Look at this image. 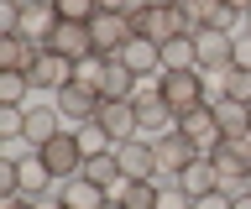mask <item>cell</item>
Returning a JSON list of instances; mask_svg holds the SVG:
<instances>
[{"label":"cell","instance_id":"6da1fadb","mask_svg":"<svg viewBox=\"0 0 251 209\" xmlns=\"http://www.w3.org/2000/svg\"><path fill=\"white\" fill-rule=\"evenodd\" d=\"M157 94L168 99V110L183 120L188 110L204 105V73L199 68H162V73H157Z\"/></svg>","mask_w":251,"mask_h":209},{"label":"cell","instance_id":"7a4b0ae2","mask_svg":"<svg viewBox=\"0 0 251 209\" xmlns=\"http://www.w3.org/2000/svg\"><path fill=\"white\" fill-rule=\"evenodd\" d=\"M131 105H136V131L147 136V141H157V136L178 131V115L168 110V99L157 94V79H152V84L141 79V89H136V99H131Z\"/></svg>","mask_w":251,"mask_h":209},{"label":"cell","instance_id":"3957f363","mask_svg":"<svg viewBox=\"0 0 251 209\" xmlns=\"http://www.w3.org/2000/svg\"><path fill=\"white\" fill-rule=\"evenodd\" d=\"M152 152H157V188H162V183H178V173H183L188 162H199V146L188 141L183 131H168V136H157L152 141Z\"/></svg>","mask_w":251,"mask_h":209},{"label":"cell","instance_id":"277c9868","mask_svg":"<svg viewBox=\"0 0 251 209\" xmlns=\"http://www.w3.org/2000/svg\"><path fill=\"white\" fill-rule=\"evenodd\" d=\"M131 26H136V37H147V42H157V47L173 42V37H194L178 5H173V11H162V5H141L136 16H131Z\"/></svg>","mask_w":251,"mask_h":209},{"label":"cell","instance_id":"5b68a950","mask_svg":"<svg viewBox=\"0 0 251 209\" xmlns=\"http://www.w3.org/2000/svg\"><path fill=\"white\" fill-rule=\"evenodd\" d=\"M37 157L47 162V173L58 178V183H68V178H78V173H84V146H78L74 126H68V131H58V136H52V141H47Z\"/></svg>","mask_w":251,"mask_h":209},{"label":"cell","instance_id":"8992f818","mask_svg":"<svg viewBox=\"0 0 251 209\" xmlns=\"http://www.w3.org/2000/svg\"><path fill=\"white\" fill-rule=\"evenodd\" d=\"M89 37H94V52L100 58H115V52L136 37V26H131V16H115V11H100V16L89 21Z\"/></svg>","mask_w":251,"mask_h":209},{"label":"cell","instance_id":"52a82bcc","mask_svg":"<svg viewBox=\"0 0 251 209\" xmlns=\"http://www.w3.org/2000/svg\"><path fill=\"white\" fill-rule=\"evenodd\" d=\"M194 52H199V68H204V73H225V68L235 63V37L204 26V32H194Z\"/></svg>","mask_w":251,"mask_h":209},{"label":"cell","instance_id":"ba28073f","mask_svg":"<svg viewBox=\"0 0 251 209\" xmlns=\"http://www.w3.org/2000/svg\"><path fill=\"white\" fill-rule=\"evenodd\" d=\"M178 131H183L188 141L199 146V157H215L220 146H225V131L215 126V110H209V105H199V110H188L183 120H178Z\"/></svg>","mask_w":251,"mask_h":209},{"label":"cell","instance_id":"9c48e42d","mask_svg":"<svg viewBox=\"0 0 251 209\" xmlns=\"http://www.w3.org/2000/svg\"><path fill=\"white\" fill-rule=\"evenodd\" d=\"M58 11H52V0H31L26 11H21V16H16V32L26 37L31 47H47V42H52V32H58Z\"/></svg>","mask_w":251,"mask_h":209},{"label":"cell","instance_id":"30bf717a","mask_svg":"<svg viewBox=\"0 0 251 209\" xmlns=\"http://www.w3.org/2000/svg\"><path fill=\"white\" fill-rule=\"evenodd\" d=\"M26 79H31V89H52V94H58L63 84H74V63H68L63 52L42 47V52H37V63L26 68Z\"/></svg>","mask_w":251,"mask_h":209},{"label":"cell","instance_id":"8fae6325","mask_svg":"<svg viewBox=\"0 0 251 209\" xmlns=\"http://www.w3.org/2000/svg\"><path fill=\"white\" fill-rule=\"evenodd\" d=\"M94 120L110 131V141H115V146L131 141V136H141V131H136V105H131V99H100Z\"/></svg>","mask_w":251,"mask_h":209},{"label":"cell","instance_id":"7c38bea8","mask_svg":"<svg viewBox=\"0 0 251 209\" xmlns=\"http://www.w3.org/2000/svg\"><path fill=\"white\" fill-rule=\"evenodd\" d=\"M52 105H58V115L68 126H84V120H94V110H100V94L84 89V84H63L58 94H52Z\"/></svg>","mask_w":251,"mask_h":209},{"label":"cell","instance_id":"4fadbf2b","mask_svg":"<svg viewBox=\"0 0 251 209\" xmlns=\"http://www.w3.org/2000/svg\"><path fill=\"white\" fill-rule=\"evenodd\" d=\"M58 204L63 209H110V188H100V183H89L78 173L68 183H58Z\"/></svg>","mask_w":251,"mask_h":209},{"label":"cell","instance_id":"5bb4252c","mask_svg":"<svg viewBox=\"0 0 251 209\" xmlns=\"http://www.w3.org/2000/svg\"><path fill=\"white\" fill-rule=\"evenodd\" d=\"M52 52H63L68 63H78V58H89L94 52V37H89V21H58V32H52V42H47Z\"/></svg>","mask_w":251,"mask_h":209},{"label":"cell","instance_id":"9a60e30c","mask_svg":"<svg viewBox=\"0 0 251 209\" xmlns=\"http://www.w3.org/2000/svg\"><path fill=\"white\" fill-rule=\"evenodd\" d=\"M115 58H121L136 79H157V73H162V47H157V42H147V37H131Z\"/></svg>","mask_w":251,"mask_h":209},{"label":"cell","instance_id":"2e32d148","mask_svg":"<svg viewBox=\"0 0 251 209\" xmlns=\"http://www.w3.org/2000/svg\"><path fill=\"white\" fill-rule=\"evenodd\" d=\"M58 131H68L63 115H58V105H26V146L31 152H42Z\"/></svg>","mask_w":251,"mask_h":209},{"label":"cell","instance_id":"e0dca14e","mask_svg":"<svg viewBox=\"0 0 251 209\" xmlns=\"http://www.w3.org/2000/svg\"><path fill=\"white\" fill-rule=\"evenodd\" d=\"M115 157H121V173L126 178H157V152L147 136H131V141L115 146Z\"/></svg>","mask_w":251,"mask_h":209},{"label":"cell","instance_id":"ac0fdd59","mask_svg":"<svg viewBox=\"0 0 251 209\" xmlns=\"http://www.w3.org/2000/svg\"><path fill=\"white\" fill-rule=\"evenodd\" d=\"M157 183L152 178H126V183H115L110 188V204H121V209H157Z\"/></svg>","mask_w":251,"mask_h":209},{"label":"cell","instance_id":"d6986e66","mask_svg":"<svg viewBox=\"0 0 251 209\" xmlns=\"http://www.w3.org/2000/svg\"><path fill=\"white\" fill-rule=\"evenodd\" d=\"M52 188H58V178L47 173V162L31 152V157H21V193L26 199H52Z\"/></svg>","mask_w":251,"mask_h":209},{"label":"cell","instance_id":"ffe728a7","mask_svg":"<svg viewBox=\"0 0 251 209\" xmlns=\"http://www.w3.org/2000/svg\"><path fill=\"white\" fill-rule=\"evenodd\" d=\"M178 188H183L188 199H204V193H215V188H220V173H215V162H209V157L188 162L183 173H178Z\"/></svg>","mask_w":251,"mask_h":209},{"label":"cell","instance_id":"44dd1931","mask_svg":"<svg viewBox=\"0 0 251 209\" xmlns=\"http://www.w3.org/2000/svg\"><path fill=\"white\" fill-rule=\"evenodd\" d=\"M136 89H141V79L121 63V58H110L105 79H100V99H136Z\"/></svg>","mask_w":251,"mask_h":209},{"label":"cell","instance_id":"7402d4cb","mask_svg":"<svg viewBox=\"0 0 251 209\" xmlns=\"http://www.w3.org/2000/svg\"><path fill=\"white\" fill-rule=\"evenodd\" d=\"M37 52H42V47H31L21 32H0V68H16V73H26V68L37 63Z\"/></svg>","mask_w":251,"mask_h":209},{"label":"cell","instance_id":"603a6c76","mask_svg":"<svg viewBox=\"0 0 251 209\" xmlns=\"http://www.w3.org/2000/svg\"><path fill=\"white\" fill-rule=\"evenodd\" d=\"M215 126L225 131V141L246 136V131H251V105H241V99H220V105H215Z\"/></svg>","mask_w":251,"mask_h":209},{"label":"cell","instance_id":"cb8c5ba5","mask_svg":"<svg viewBox=\"0 0 251 209\" xmlns=\"http://www.w3.org/2000/svg\"><path fill=\"white\" fill-rule=\"evenodd\" d=\"M84 178H89V183H100V188H115V183H126V173H121V157H115V152L84 157Z\"/></svg>","mask_w":251,"mask_h":209},{"label":"cell","instance_id":"d4e9b609","mask_svg":"<svg viewBox=\"0 0 251 209\" xmlns=\"http://www.w3.org/2000/svg\"><path fill=\"white\" fill-rule=\"evenodd\" d=\"M78 146H84V157H100V152H115V141H110V131L100 126V120H84V126H74Z\"/></svg>","mask_w":251,"mask_h":209},{"label":"cell","instance_id":"484cf974","mask_svg":"<svg viewBox=\"0 0 251 209\" xmlns=\"http://www.w3.org/2000/svg\"><path fill=\"white\" fill-rule=\"evenodd\" d=\"M162 68H199L194 37H173V42H162Z\"/></svg>","mask_w":251,"mask_h":209},{"label":"cell","instance_id":"4316f807","mask_svg":"<svg viewBox=\"0 0 251 209\" xmlns=\"http://www.w3.org/2000/svg\"><path fill=\"white\" fill-rule=\"evenodd\" d=\"M31 94V79L16 73V68H0V105H26Z\"/></svg>","mask_w":251,"mask_h":209},{"label":"cell","instance_id":"83f0119b","mask_svg":"<svg viewBox=\"0 0 251 209\" xmlns=\"http://www.w3.org/2000/svg\"><path fill=\"white\" fill-rule=\"evenodd\" d=\"M105 68H110V58L89 52V58H78V63H74V84H84V89H94V94H100V79H105Z\"/></svg>","mask_w":251,"mask_h":209},{"label":"cell","instance_id":"f1b7e54d","mask_svg":"<svg viewBox=\"0 0 251 209\" xmlns=\"http://www.w3.org/2000/svg\"><path fill=\"white\" fill-rule=\"evenodd\" d=\"M220 79H225V99H241V105H251V73H246V68H225Z\"/></svg>","mask_w":251,"mask_h":209},{"label":"cell","instance_id":"f546056e","mask_svg":"<svg viewBox=\"0 0 251 209\" xmlns=\"http://www.w3.org/2000/svg\"><path fill=\"white\" fill-rule=\"evenodd\" d=\"M52 11H58L63 21H94V16H100L94 0H52Z\"/></svg>","mask_w":251,"mask_h":209},{"label":"cell","instance_id":"4dcf8cb0","mask_svg":"<svg viewBox=\"0 0 251 209\" xmlns=\"http://www.w3.org/2000/svg\"><path fill=\"white\" fill-rule=\"evenodd\" d=\"M157 209H194V199H188L178 183H162V193H157Z\"/></svg>","mask_w":251,"mask_h":209},{"label":"cell","instance_id":"1f68e13d","mask_svg":"<svg viewBox=\"0 0 251 209\" xmlns=\"http://www.w3.org/2000/svg\"><path fill=\"white\" fill-rule=\"evenodd\" d=\"M230 68H246V73H251V32H246V26L235 32V63Z\"/></svg>","mask_w":251,"mask_h":209},{"label":"cell","instance_id":"d6a6232c","mask_svg":"<svg viewBox=\"0 0 251 209\" xmlns=\"http://www.w3.org/2000/svg\"><path fill=\"white\" fill-rule=\"evenodd\" d=\"M100 11H115V16H136L141 11V0H94Z\"/></svg>","mask_w":251,"mask_h":209},{"label":"cell","instance_id":"836d02e7","mask_svg":"<svg viewBox=\"0 0 251 209\" xmlns=\"http://www.w3.org/2000/svg\"><path fill=\"white\" fill-rule=\"evenodd\" d=\"M194 209H230V193L215 188V193H204V199H194Z\"/></svg>","mask_w":251,"mask_h":209},{"label":"cell","instance_id":"e575fe53","mask_svg":"<svg viewBox=\"0 0 251 209\" xmlns=\"http://www.w3.org/2000/svg\"><path fill=\"white\" fill-rule=\"evenodd\" d=\"M0 209H42V199H26V193H11V199H0Z\"/></svg>","mask_w":251,"mask_h":209},{"label":"cell","instance_id":"d590c367","mask_svg":"<svg viewBox=\"0 0 251 209\" xmlns=\"http://www.w3.org/2000/svg\"><path fill=\"white\" fill-rule=\"evenodd\" d=\"M230 146H235V152H241V157H246V162H251V131H246V136H235V141H230Z\"/></svg>","mask_w":251,"mask_h":209},{"label":"cell","instance_id":"8d00e7d4","mask_svg":"<svg viewBox=\"0 0 251 209\" xmlns=\"http://www.w3.org/2000/svg\"><path fill=\"white\" fill-rule=\"evenodd\" d=\"M230 209H251V188H246V193H235V199H230Z\"/></svg>","mask_w":251,"mask_h":209},{"label":"cell","instance_id":"74e56055","mask_svg":"<svg viewBox=\"0 0 251 209\" xmlns=\"http://www.w3.org/2000/svg\"><path fill=\"white\" fill-rule=\"evenodd\" d=\"M230 11H241V16H251V0H225Z\"/></svg>","mask_w":251,"mask_h":209},{"label":"cell","instance_id":"f35d334b","mask_svg":"<svg viewBox=\"0 0 251 209\" xmlns=\"http://www.w3.org/2000/svg\"><path fill=\"white\" fill-rule=\"evenodd\" d=\"M141 5H162V11H173V5H183V0H141Z\"/></svg>","mask_w":251,"mask_h":209},{"label":"cell","instance_id":"ab89813d","mask_svg":"<svg viewBox=\"0 0 251 209\" xmlns=\"http://www.w3.org/2000/svg\"><path fill=\"white\" fill-rule=\"evenodd\" d=\"M246 32H251V16H246Z\"/></svg>","mask_w":251,"mask_h":209},{"label":"cell","instance_id":"60d3db41","mask_svg":"<svg viewBox=\"0 0 251 209\" xmlns=\"http://www.w3.org/2000/svg\"><path fill=\"white\" fill-rule=\"evenodd\" d=\"M110 209H121V204H110Z\"/></svg>","mask_w":251,"mask_h":209},{"label":"cell","instance_id":"b9f144b4","mask_svg":"<svg viewBox=\"0 0 251 209\" xmlns=\"http://www.w3.org/2000/svg\"><path fill=\"white\" fill-rule=\"evenodd\" d=\"M246 188H251V178H246Z\"/></svg>","mask_w":251,"mask_h":209}]
</instances>
